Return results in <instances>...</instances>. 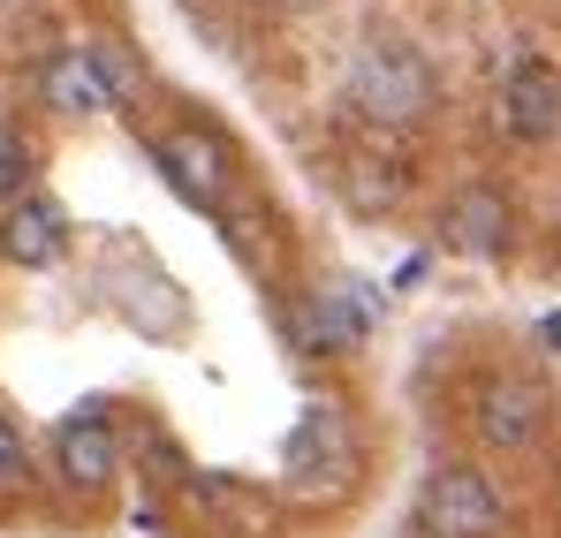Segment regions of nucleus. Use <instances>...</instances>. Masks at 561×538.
I'll return each instance as SVG.
<instances>
[{
	"label": "nucleus",
	"instance_id": "nucleus-9",
	"mask_svg": "<svg viewBox=\"0 0 561 538\" xmlns=\"http://www.w3.org/2000/svg\"><path fill=\"white\" fill-rule=\"evenodd\" d=\"M440 236H448L463 259H501V251H508V205H501V190H485V182L456 190V197L440 205Z\"/></svg>",
	"mask_w": 561,
	"mask_h": 538
},
{
	"label": "nucleus",
	"instance_id": "nucleus-16",
	"mask_svg": "<svg viewBox=\"0 0 561 538\" xmlns=\"http://www.w3.org/2000/svg\"><path fill=\"white\" fill-rule=\"evenodd\" d=\"M259 8H274V15H304V8H319V0H259Z\"/></svg>",
	"mask_w": 561,
	"mask_h": 538
},
{
	"label": "nucleus",
	"instance_id": "nucleus-12",
	"mask_svg": "<svg viewBox=\"0 0 561 538\" xmlns=\"http://www.w3.org/2000/svg\"><path fill=\"white\" fill-rule=\"evenodd\" d=\"M92 61H99L106 99H137V69H129V54H122V46H92Z\"/></svg>",
	"mask_w": 561,
	"mask_h": 538
},
{
	"label": "nucleus",
	"instance_id": "nucleus-10",
	"mask_svg": "<svg viewBox=\"0 0 561 538\" xmlns=\"http://www.w3.org/2000/svg\"><path fill=\"white\" fill-rule=\"evenodd\" d=\"M54 455H61V478H69V485H84V493H99V485L114 478V433H106V417H92V410L61 417Z\"/></svg>",
	"mask_w": 561,
	"mask_h": 538
},
{
	"label": "nucleus",
	"instance_id": "nucleus-11",
	"mask_svg": "<svg viewBox=\"0 0 561 538\" xmlns=\"http://www.w3.org/2000/svg\"><path fill=\"white\" fill-rule=\"evenodd\" d=\"M38 91H46V106H54V114H106V106H114V99H106V84H99L92 46L54 54V61H46V77H38Z\"/></svg>",
	"mask_w": 561,
	"mask_h": 538
},
{
	"label": "nucleus",
	"instance_id": "nucleus-1",
	"mask_svg": "<svg viewBox=\"0 0 561 538\" xmlns=\"http://www.w3.org/2000/svg\"><path fill=\"white\" fill-rule=\"evenodd\" d=\"M501 485L470 462H440L417 501H410V538H493L501 531Z\"/></svg>",
	"mask_w": 561,
	"mask_h": 538
},
{
	"label": "nucleus",
	"instance_id": "nucleus-3",
	"mask_svg": "<svg viewBox=\"0 0 561 538\" xmlns=\"http://www.w3.org/2000/svg\"><path fill=\"white\" fill-rule=\"evenodd\" d=\"M547 387L539 379H524V371H493V379H478V394H470V425H478V440L501 455H524L547 440Z\"/></svg>",
	"mask_w": 561,
	"mask_h": 538
},
{
	"label": "nucleus",
	"instance_id": "nucleus-6",
	"mask_svg": "<svg viewBox=\"0 0 561 538\" xmlns=\"http://www.w3.org/2000/svg\"><path fill=\"white\" fill-rule=\"evenodd\" d=\"M61 251H69V220H61V205L38 197V190H23V197L0 213V259L38 273V266H61Z\"/></svg>",
	"mask_w": 561,
	"mask_h": 538
},
{
	"label": "nucleus",
	"instance_id": "nucleus-5",
	"mask_svg": "<svg viewBox=\"0 0 561 538\" xmlns=\"http://www.w3.org/2000/svg\"><path fill=\"white\" fill-rule=\"evenodd\" d=\"M280 462H288V478L296 485H342L350 470H357V448H350V425H342V410H304L296 417V433H288V448H280Z\"/></svg>",
	"mask_w": 561,
	"mask_h": 538
},
{
	"label": "nucleus",
	"instance_id": "nucleus-8",
	"mask_svg": "<svg viewBox=\"0 0 561 538\" xmlns=\"http://www.w3.org/2000/svg\"><path fill=\"white\" fill-rule=\"evenodd\" d=\"M373 311H379V296L373 288H342V296H304L296 304V342L304 350H319V357H334V350H350L365 327H373Z\"/></svg>",
	"mask_w": 561,
	"mask_h": 538
},
{
	"label": "nucleus",
	"instance_id": "nucleus-13",
	"mask_svg": "<svg viewBox=\"0 0 561 538\" xmlns=\"http://www.w3.org/2000/svg\"><path fill=\"white\" fill-rule=\"evenodd\" d=\"M23 175H31V152H23V137L0 122V190H23Z\"/></svg>",
	"mask_w": 561,
	"mask_h": 538
},
{
	"label": "nucleus",
	"instance_id": "nucleus-14",
	"mask_svg": "<svg viewBox=\"0 0 561 538\" xmlns=\"http://www.w3.org/2000/svg\"><path fill=\"white\" fill-rule=\"evenodd\" d=\"M31 478V462H23V440H15V425L0 417V493H15Z\"/></svg>",
	"mask_w": 561,
	"mask_h": 538
},
{
	"label": "nucleus",
	"instance_id": "nucleus-7",
	"mask_svg": "<svg viewBox=\"0 0 561 538\" xmlns=\"http://www.w3.org/2000/svg\"><path fill=\"white\" fill-rule=\"evenodd\" d=\"M160 175L175 182L197 213H220V197H228V152H220L213 129H175V137H160Z\"/></svg>",
	"mask_w": 561,
	"mask_h": 538
},
{
	"label": "nucleus",
	"instance_id": "nucleus-2",
	"mask_svg": "<svg viewBox=\"0 0 561 538\" xmlns=\"http://www.w3.org/2000/svg\"><path fill=\"white\" fill-rule=\"evenodd\" d=\"M433 69H425V54L417 46H402V38H365L357 46V61H350V99L379 114V122H425L433 114Z\"/></svg>",
	"mask_w": 561,
	"mask_h": 538
},
{
	"label": "nucleus",
	"instance_id": "nucleus-4",
	"mask_svg": "<svg viewBox=\"0 0 561 538\" xmlns=\"http://www.w3.org/2000/svg\"><path fill=\"white\" fill-rule=\"evenodd\" d=\"M493 122H501V137H516V145L561 137V69L516 61V69L501 77V91H493Z\"/></svg>",
	"mask_w": 561,
	"mask_h": 538
},
{
	"label": "nucleus",
	"instance_id": "nucleus-15",
	"mask_svg": "<svg viewBox=\"0 0 561 538\" xmlns=\"http://www.w3.org/2000/svg\"><path fill=\"white\" fill-rule=\"evenodd\" d=\"M539 342H547V350L561 357V311H547V319H539Z\"/></svg>",
	"mask_w": 561,
	"mask_h": 538
}]
</instances>
